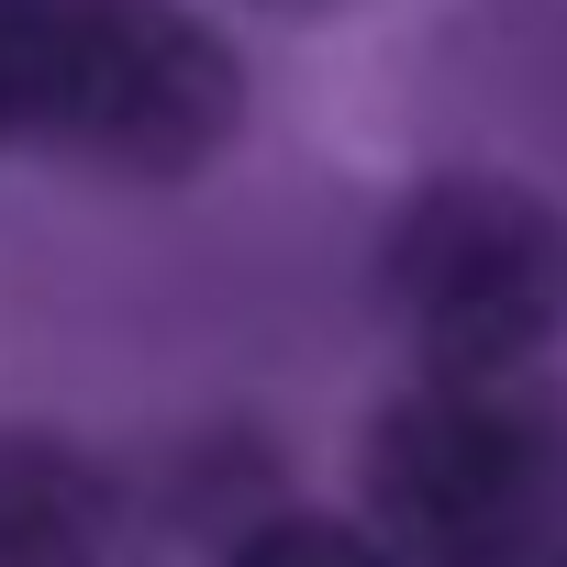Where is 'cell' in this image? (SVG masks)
<instances>
[{
    "instance_id": "cell-3",
    "label": "cell",
    "mask_w": 567,
    "mask_h": 567,
    "mask_svg": "<svg viewBox=\"0 0 567 567\" xmlns=\"http://www.w3.org/2000/svg\"><path fill=\"white\" fill-rule=\"evenodd\" d=\"M379 301L434 379H534L567 346V212L489 167L423 178L390 212Z\"/></svg>"
},
{
    "instance_id": "cell-6",
    "label": "cell",
    "mask_w": 567,
    "mask_h": 567,
    "mask_svg": "<svg viewBox=\"0 0 567 567\" xmlns=\"http://www.w3.org/2000/svg\"><path fill=\"white\" fill-rule=\"evenodd\" d=\"M12 12L23 0H0V145H12Z\"/></svg>"
},
{
    "instance_id": "cell-5",
    "label": "cell",
    "mask_w": 567,
    "mask_h": 567,
    "mask_svg": "<svg viewBox=\"0 0 567 567\" xmlns=\"http://www.w3.org/2000/svg\"><path fill=\"white\" fill-rule=\"evenodd\" d=\"M223 567H412V556L368 523H334V512H267L256 534L223 545Z\"/></svg>"
},
{
    "instance_id": "cell-4",
    "label": "cell",
    "mask_w": 567,
    "mask_h": 567,
    "mask_svg": "<svg viewBox=\"0 0 567 567\" xmlns=\"http://www.w3.org/2000/svg\"><path fill=\"white\" fill-rule=\"evenodd\" d=\"M112 478L68 434H0V567H101Z\"/></svg>"
},
{
    "instance_id": "cell-2",
    "label": "cell",
    "mask_w": 567,
    "mask_h": 567,
    "mask_svg": "<svg viewBox=\"0 0 567 567\" xmlns=\"http://www.w3.org/2000/svg\"><path fill=\"white\" fill-rule=\"evenodd\" d=\"M368 534L412 567H534L567 523V412L534 379H412L357 445Z\"/></svg>"
},
{
    "instance_id": "cell-1",
    "label": "cell",
    "mask_w": 567,
    "mask_h": 567,
    "mask_svg": "<svg viewBox=\"0 0 567 567\" xmlns=\"http://www.w3.org/2000/svg\"><path fill=\"white\" fill-rule=\"evenodd\" d=\"M245 123V68L189 0H23L12 145L101 178H200Z\"/></svg>"
}]
</instances>
